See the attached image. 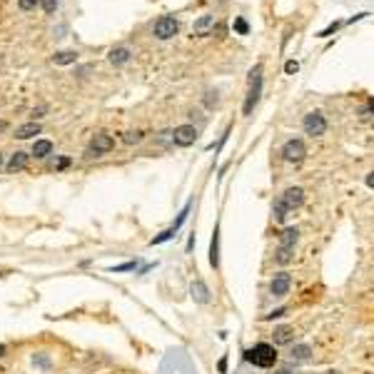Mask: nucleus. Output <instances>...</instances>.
<instances>
[{
    "mask_svg": "<svg viewBox=\"0 0 374 374\" xmlns=\"http://www.w3.org/2000/svg\"><path fill=\"white\" fill-rule=\"evenodd\" d=\"M245 359H247L250 364H255V367L270 369V367L277 364V349H275L272 344H267V342H260V344H255V347H250V349L245 352Z\"/></svg>",
    "mask_w": 374,
    "mask_h": 374,
    "instance_id": "f257e3e1",
    "label": "nucleus"
},
{
    "mask_svg": "<svg viewBox=\"0 0 374 374\" xmlns=\"http://www.w3.org/2000/svg\"><path fill=\"white\" fill-rule=\"evenodd\" d=\"M260 95H262V65H255L250 70V93L245 97V105H242V112L245 115H252L255 105L260 102Z\"/></svg>",
    "mask_w": 374,
    "mask_h": 374,
    "instance_id": "f03ea898",
    "label": "nucleus"
},
{
    "mask_svg": "<svg viewBox=\"0 0 374 374\" xmlns=\"http://www.w3.org/2000/svg\"><path fill=\"white\" fill-rule=\"evenodd\" d=\"M297 235H299L297 227H287V230L282 232V242H280V250H277V255H275V260H277L280 265H287V262L292 260V250H294Z\"/></svg>",
    "mask_w": 374,
    "mask_h": 374,
    "instance_id": "7ed1b4c3",
    "label": "nucleus"
},
{
    "mask_svg": "<svg viewBox=\"0 0 374 374\" xmlns=\"http://www.w3.org/2000/svg\"><path fill=\"white\" fill-rule=\"evenodd\" d=\"M302 127H304V132H307V135L319 137V135H324V132H327V120H324V115H322L319 110H312V112H307V115H304Z\"/></svg>",
    "mask_w": 374,
    "mask_h": 374,
    "instance_id": "20e7f679",
    "label": "nucleus"
},
{
    "mask_svg": "<svg viewBox=\"0 0 374 374\" xmlns=\"http://www.w3.org/2000/svg\"><path fill=\"white\" fill-rule=\"evenodd\" d=\"M195 140H197V127L195 125H177L172 130V142L177 147H190V145H195Z\"/></svg>",
    "mask_w": 374,
    "mask_h": 374,
    "instance_id": "39448f33",
    "label": "nucleus"
},
{
    "mask_svg": "<svg viewBox=\"0 0 374 374\" xmlns=\"http://www.w3.org/2000/svg\"><path fill=\"white\" fill-rule=\"evenodd\" d=\"M177 30H180V25H177V20H175L172 15L160 18V20L155 23V28H152V33H155L157 40H170V38L177 35Z\"/></svg>",
    "mask_w": 374,
    "mask_h": 374,
    "instance_id": "423d86ee",
    "label": "nucleus"
},
{
    "mask_svg": "<svg viewBox=\"0 0 374 374\" xmlns=\"http://www.w3.org/2000/svg\"><path fill=\"white\" fill-rule=\"evenodd\" d=\"M115 147V140L107 135V132H97V135H93V140H90V150H88V155L93 157H97V155H105V152H110Z\"/></svg>",
    "mask_w": 374,
    "mask_h": 374,
    "instance_id": "0eeeda50",
    "label": "nucleus"
},
{
    "mask_svg": "<svg viewBox=\"0 0 374 374\" xmlns=\"http://www.w3.org/2000/svg\"><path fill=\"white\" fill-rule=\"evenodd\" d=\"M304 155H307V147H304L302 140H287V142L282 145V157H284L287 162H302Z\"/></svg>",
    "mask_w": 374,
    "mask_h": 374,
    "instance_id": "6e6552de",
    "label": "nucleus"
},
{
    "mask_svg": "<svg viewBox=\"0 0 374 374\" xmlns=\"http://www.w3.org/2000/svg\"><path fill=\"white\" fill-rule=\"evenodd\" d=\"M280 202H282L287 210L302 207V202H304V190H302V187H287V190L282 192V197H280Z\"/></svg>",
    "mask_w": 374,
    "mask_h": 374,
    "instance_id": "1a4fd4ad",
    "label": "nucleus"
},
{
    "mask_svg": "<svg viewBox=\"0 0 374 374\" xmlns=\"http://www.w3.org/2000/svg\"><path fill=\"white\" fill-rule=\"evenodd\" d=\"M289 287H292V277H289L287 272H277V275L272 277V282H270V292H272L275 297H284V294L289 292Z\"/></svg>",
    "mask_w": 374,
    "mask_h": 374,
    "instance_id": "9d476101",
    "label": "nucleus"
},
{
    "mask_svg": "<svg viewBox=\"0 0 374 374\" xmlns=\"http://www.w3.org/2000/svg\"><path fill=\"white\" fill-rule=\"evenodd\" d=\"M107 60H110L112 65H125V63L132 60V50L125 48V45H117V48H112V50L107 53Z\"/></svg>",
    "mask_w": 374,
    "mask_h": 374,
    "instance_id": "9b49d317",
    "label": "nucleus"
},
{
    "mask_svg": "<svg viewBox=\"0 0 374 374\" xmlns=\"http://www.w3.org/2000/svg\"><path fill=\"white\" fill-rule=\"evenodd\" d=\"M190 292H192V299H195V302H200V304H207V302H210V289H207V284H205L202 280H195L192 287H190Z\"/></svg>",
    "mask_w": 374,
    "mask_h": 374,
    "instance_id": "f8f14e48",
    "label": "nucleus"
},
{
    "mask_svg": "<svg viewBox=\"0 0 374 374\" xmlns=\"http://www.w3.org/2000/svg\"><path fill=\"white\" fill-rule=\"evenodd\" d=\"M35 135H40V125H38L35 120H30V122L15 127V137H18V140H30V137H35Z\"/></svg>",
    "mask_w": 374,
    "mask_h": 374,
    "instance_id": "ddd939ff",
    "label": "nucleus"
},
{
    "mask_svg": "<svg viewBox=\"0 0 374 374\" xmlns=\"http://www.w3.org/2000/svg\"><path fill=\"white\" fill-rule=\"evenodd\" d=\"M272 337H275V344H289L294 339V329L287 327V324H282V327H275Z\"/></svg>",
    "mask_w": 374,
    "mask_h": 374,
    "instance_id": "4468645a",
    "label": "nucleus"
},
{
    "mask_svg": "<svg viewBox=\"0 0 374 374\" xmlns=\"http://www.w3.org/2000/svg\"><path fill=\"white\" fill-rule=\"evenodd\" d=\"M28 152H15L10 160H8V165H5V170L8 172H18V170H25V165H28Z\"/></svg>",
    "mask_w": 374,
    "mask_h": 374,
    "instance_id": "2eb2a0df",
    "label": "nucleus"
},
{
    "mask_svg": "<svg viewBox=\"0 0 374 374\" xmlns=\"http://www.w3.org/2000/svg\"><path fill=\"white\" fill-rule=\"evenodd\" d=\"M78 53L75 50H60V53H55L53 55V63L55 65H73V63H78Z\"/></svg>",
    "mask_w": 374,
    "mask_h": 374,
    "instance_id": "dca6fc26",
    "label": "nucleus"
},
{
    "mask_svg": "<svg viewBox=\"0 0 374 374\" xmlns=\"http://www.w3.org/2000/svg\"><path fill=\"white\" fill-rule=\"evenodd\" d=\"M50 152H53V142H50V140H35V142H33V152H30V155H35L38 160L48 157Z\"/></svg>",
    "mask_w": 374,
    "mask_h": 374,
    "instance_id": "f3484780",
    "label": "nucleus"
},
{
    "mask_svg": "<svg viewBox=\"0 0 374 374\" xmlns=\"http://www.w3.org/2000/svg\"><path fill=\"white\" fill-rule=\"evenodd\" d=\"M210 265H212V267L220 265V230H217V227H215L212 242H210Z\"/></svg>",
    "mask_w": 374,
    "mask_h": 374,
    "instance_id": "a211bd4d",
    "label": "nucleus"
},
{
    "mask_svg": "<svg viewBox=\"0 0 374 374\" xmlns=\"http://www.w3.org/2000/svg\"><path fill=\"white\" fill-rule=\"evenodd\" d=\"M309 354H312L309 344H297V347L292 349V359H297V362H304V359H309Z\"/></svg>",
    "mask_w": 374,
    "mask_h": 374,
    "instance_id": "6ab92c4d",
    "label": "nucleus"
},
{
    "mask_svg": "<svg viewBox=\"0 0 374 374\" xmlns=\"http://www.w3.org/2000/svg\"><path fill=\"white\" fill-rule=\"evenodd\" d=\"M175 232H177V230H175V227H170V230H165V232H160L157 237H152V240H150V245H162V242H167V240H172V237H175Z\"/></svg>",
    "mask_w": 374,
    "mask_h": 374,
    "instance_id": "aec40b11",
    "label": "nucleus"
},
{
    "mask_svg": "<svg viewBox=\"0 0 374 374\" xmlns=\"http://www.w3.org/2000/svg\"><path fill=\"white\" fill-rule=\"evenodd\" d=\"M212 23H215V15H202V18L195 23V33H202V30H207Z\"/></svg>",
    "mask_w": 374,
    "mask_h": 374,
    "instance_id": "412c9836",
    "label": "nucleus"
},
{
    "mask_svg": "<svg viewBox=\"0 0 374 374\" xmlns=\"http://www.w3.org/2000/svg\"><path fill=\"white\" fill-rule=\"evenodd\" d=\"M40 5H43V10H45L48 15H53V13L58 10V5H60V0H40Z\"/></svg>",
    "mask_w": 374,
    "mask_h": 374,
    "instance_id": "4be33fe9",
    "label": "nucleus"
},
{
    "mask_svg": "<svg viewBox=\"0 0 374 374\" xmlns=\"http://www.w3.org/2000/svg\"><path fill=\"white\" fill-rule=\"evenodd\" d=\"M40 5V0H18V8L20 10H35Z\"/></svg>",
    "mask_w": 374,
    "mask_h": 374,
    "instance_id": "5701e85b",
    "label": "nucleus"
},
{
    "mask_svg": "<svg viewBox=\"0 0 374 374\" xmlns=\"http://www.w3.org/2000/svg\"><path fill=\"white\" fill-rule=\"evenodd\" d=\"M287 212H289V210H287V207H284V205H282V202L277 200V205H275V217H277L280 222H284V217H287Z\"/></svg>",
    "mask_w": 374,
    "mask_h": 374,
    "instance_id": "b1692460",
    "label": "nucleus"
},
{
    "mask_svg": "<svg viewBox=\"0 0 374 374\" xmlns=\"http://www.w3.org/2000/svg\"><path fill=\"white\" fill-rule=\"evenodd\" d=\"M235 30H237L240 35H247V33H250V25H247V20L237 18V20H235Z\"/></svg>",
    "mask_w": 374,
    "mask_h": 374,
    "instance_id": "393cba45",
    "label": "nucleus"
},
{
    "mask_svg": "<svg viewBox=\"0 0 374 374\" xmlns=\"http://www.w3.org/2000/svg\"><path fill=\"white\" fill-rule=\"evenodd\" d=\"M33 364L48 369V367H50V359H48V354H35V357H33Z\"/></svg>",
    "mask_w": 374,
    "mask_h": 374,
    "instance_id": "a878e982",
    "label": "nucleus"
},
{
    "mask_svg": "<svg viewBox=\"0 0 374 374\" xmlns=\"http://www.w3.org/2000/svg\"><path fill=\"white\" fill-rule=\"evenodd\" d=\"M337 28H339V23H332V25H327L324 30H319V33H317V38H329V35H332Z\"/></svg>",
    "mask_w": 374,
    "mask_h": 374,
    "instance_id": "bb28decb",
    "label": "nucleus"
},
{
    "mask_svg": "<svg viewBox=\"0 0 374 374\" xmlns=\"http://www.w3.org/2000/svg\"><path fill=\"white\" fill-rule=\"evenodd\" d=\"M297 70H299V63H297V60H287V63H284V73L292 75V73H297Z\"/></svg>",
    "mask_w": 374,
    "mask_h": 374,
    "instance_id": "cd10ccee",
    "label": "nucleus"
},
{
    "mask_svg": "<svg viewBox=\"0 0 374 374\" xmlns=\"http://www.w3.org/2000/svg\"><path fill=\"white\" fill-rule=\"evenodd\" d=\"M140 140H142V132H127V135H125V142H127V145L140 142Z\"/></svg>",
    "mask_w": 374,
    "mask_h": 374,
    "instance_id": "c85d7f7f",
    "label": "nucleus"
},
{
    "mask_svg": "<svg viewBox=\"0 0 374 374\" xmlns=\"http://www.w3.org/2000/svg\"><path fill=\"white\" fill-rule=\"evenodd\" d=\"M130 270H135V262H125V265L112 267V272H130Z\"/></svg>",
    "mask_w": 374,
    "mask_h": 374,
    "instance_id": "c756f323",
    "label": "nucleus"
},
{
    "mask_svg": "<svg viewBox=\"0 0 374 374\" xmlns=\"http://www.w3.org/2000/svg\"><path fill=\"white\" fill-rule=\"evenodd\" d=\"M205 105H207V107L217 105V93H207V97H205Z\"/></svg>",
    "mask_w": 374,
    "mask_h": 374,
    "instance_id": "7c9ffc66",
    "label": "nucleus"
},
{
    "mask_svg": "<svg viewBox=\"0 0 374 374\" xmlns=\"http://www.w3.org/2000/svg\"><path fill=\"white\" fill-rule=\"evenodd\" d=\"M45 112H48V107H45V105H40V107H35V110H33V120H38V117H43Z\"/></svg>",
    "mask_w": 374,
    "mask_h": 374,
    "instance_id": "2f4dec72",
    "label": "nucleus"
},
{
    "mask_svg": "<svg viewBox=\"0 0 374 374\" xmlns=\"http://www.w3.org/2000/svg\"><path fill=\"white\" fill-rule=\"evenodd\" d=\"M68 165H70V157H60V160L55 162V170H65Z\"/></svg>",
    "mask_w": 374,
    "mask_h": 374,
    "instance_id": "473e14b6",
    "label": "nucleus"
},
{
    "mask_svg": "<svg viewBox=\"0 0 374 374\" xmlns=\"http://www.w3.org/2000/svg\"><path fill=\"white\" fill-rule=\"evenodd\" d=\"M282 314H284V309H275V312H270L265 319H275V317H282Z\"/></svg>",
    "mask_w": 374,
    "mask_h": 374,
    "instance_id": "72a5a7b5",
    "label": "nucleus"
},
{
    "mask_svg": "<svg viewBox=\"0 0 374 374\" xmlns=\"http://www.w3.org/2000/svg\"><path fill=\"white\" fill-rule=\"evenodd\" d=\"M367 187H372V190H374V172L367 175Z\"/></svg>",
    "mask_w": 374,
    "mask_h": 374,
    "instance_id": "f704fd0d",
    "label": "nucleus"
},
{
    "mask_svg": "<svg viewBox=\"0 0 374 374\" xmlns=\"http://www.w3.org/2000/svg\"><path fill=\"white\" fill-rule=\"evenodd\" d=\"M220 372H222V374L227 372V359H220Z\"/></svg>",
    "mask_w": 374,
    "mask_h": 374,
    "instance_id": "c9c22d12",
    "label": "nucleus"
},
{
    "mask_svg": "<svg viewBox=\"0 0 374 374\" xmlns=\"http://www.w3.org/2000/svg\"><path fill=\"white\" fill-rule=\"evenodd\" d=\"M5 127H8V122H5V120H0V132H3Z\"/></svg>",
    "mask_w": 374,
    "mask_h": 374,
    "instance_id": "e433bc0d",
    "label": "nucleus"
},
{
    "mask_svg": "<svg viewBox=\"0 0 374 374\" xmlns=\"http://www.w3.org/2000/svg\"><path fill=\"white\" fill-rule=\"evenodd\" d=\"M3 354H5V347H3V344H0V357H3Z\"/></svg>",
    "mask_w": 374,
    "mask_h": 374,
    "instance_id": "4c0bfd02",
    "label": "nucleus"
},
{
    "mask_svg": "<svg viewBox=\"0 0 374 374\" xmlns=\"http://www.w3.org/2000/svg\"><path fill=\"white\" fill-rule=\"evenodd\" d=\"M369 107H372V110H374V100H372V102H369Z\"/></svg>",
    "mask_w": 374,
    "mask_h": 374,
    "instance_id": "58836bf2",
    "label": "nucleus"
},
{
    "mask_svg": "<svg viewBox=\"0 0 374 374\" xmlns=\"http://www.w3.org/2000/svg\"><path fill=\"white\" fill-rule=\"evenodd\" d=\"M0 165H3V155H0Z\"/></svg>",
    "mask_w": 374,
    "mask_h": 374,
    "instance_id": "ea45409f",
    "label": "nucleus"
}]
</instances>
